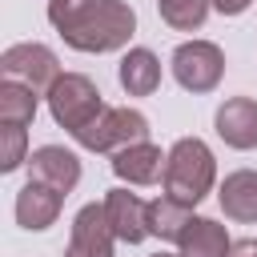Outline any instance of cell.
I'll return each mask as SVG.
<instances>
[{"label":"cell","instance_id":"ac0fdd59","mask_svg":"<svg viewBox=\"0 0 257 257\" xmlns=\"http://www.w3.org/2000/svg\"><path fill=\"white\" fill-rule=\"evenodd\" d=\"M209 0H157V12H161V20L169 24V28H177V32H193V28H201L205 24V16H209Z\"/></svg>","mask_w":257,"mask_h":257},{"label":"cell","instance_id":"7c38bea8","mask_svg":"<svg viewBox=\"0 0 257 257\" xmlns=\"http://www.w3.org/2000/svg\"><path fill=\"white\" fill-rule=\"evenodd\" d=\"M28 169H32L36 181L52 185L56 193H72L76 181H80V161H76V153L60 149V145H44V149H36V153L28 157Z\"/></svg>","mask_w":257,"mask_h":257},{"label":"cell","instance_id":"6da1fadb","mask_svg":"<svg viewBox=\"0 0 257 257\" xmlns=\"http://www.w3.org/2000/svg\"><path fill=\"white\" fill-rule=\"evenodd\" d=\"M133 32H137V12L124 0H92L88 12L76 24H68L60 36L76 52H116L128 44Z\"/></svg>","mask_w":257,"mask_h":257},{"label":"cell","instance_id":"9c48e42d","mask_svg":"<svg viewBox=\"0 0 257 257\" xmlns=\"http://www.w3.org/2000/svg\"><path fill=\"white\" fill-rule=\"evenodd\" d=\"M60 201H64V193H56L52 185H44V181L32 177V181L16 193V221H20V229H28V233L48 229V225L60 217Z\"/></svg>","mask_w":257,"mask_h":257},{"label":"cell","instance_id":"7a4b0ae2","mask_svg":"<svg viewBox=\"0 0 257 257\" xmlns=\"http://www.w3.org/2000/svg\"><path fill=\"white\" fill-rule=\"evenodd\" d=\"M213 177H217V161L209 153V145L201 137H181L173 149H169V161H165V193L185 201V205H197L209 189H213Z\"/></svg>","mask_w":257,"mask_h":257},{"label":"cell","instance_id":"9a60e30c","mask_svg":"<svg viewBox=\"0 0 257 257\" xmlns=\"http://www.w3.org/2000/svg\"><path fill=\"white\" fill-rule=\"evenodd\" d=\"M120 88L128 96H153L161 88V60L149 48H128L120 60Z\"/></svg>","mask_w":257,"mask_h":257},{"label":"cell","instance_id":"52a82bcc","mask_svg":"<svg viewBox=\"0 0 257 257\" xmlns=\"http://www.w3.org/2000/svg\"><path fill=\"white\" fill-rule=\"evenodd\" d=\"M112 225H108V213H104V201L96 205H84L76 217H72V237H68V249L64 257H112Z\"/></svg>","mask_w":257,"mask_h":257},{"label":"cell","instance_id":"5b68a950","mask_svg":"<svg viewBox=\"0 0 257 257\" xmlns=\"http://www.w3.org/2000/svg\"><path fill=\"white\" fill-rule=\"evenodd\" d=\"M225 72V52L213 40H185L173 52V76L189 92H213Z\"/></svg>","mask_w":257,"mask_h":257},{"label":"cell","instance_id":"8992f818","mask_svg":"<svg viewBox=\"0 0 257 257\" xmlns=\"http://www.w3.org/2000/svg\"><path fill=\"white\" fill-rule=\"evenodd\" d=\"M0 72L20 80V84H28V88H36V92H48L56 84V76H60V64H56L52 48L24 40V44H8L0 52Z\"/></svg>","mask_w":257,"mask_h":257},{"label":"cell","instance_id":"603a6c76","mask_svg":"<svg viewBox=\"0 0 257 257\" xmlns=\"http://www.w3.org/2000/svg\"><path fill=\"white\" fill-rule=\"evenodd\" d=\"M153 257H181V253H153Z\"/></svg>","mask_w":257,"mask_h":257},{"label":"cell","instance_id":"30bf717a","mask_svg":"<svg viewBox=\"0 0 257 257\" xmlns=\"http://www.w3.org/2000/svg\"><path fill=\"white\" fill-rule=\"evenodd\" d=\"M217 137L229 149H253L257 145V100L253 96H229L217 108Z\"/></svg>","mask_w":257,"mask_h":257},{"label":"cell","instance_id":"d6986e66","mask_svg":"<svg viewBox=\"0 0 257 257\" xmlns=\"http://www.w3.org/2000/svg\"><path fill=\"white\" fill-rule=\"evenodd\" d=\"M24 149H28L24 124H0V173L20 169V165L28 161V157H24Z\"/></svg>","mask_w":257,"mask_h":257},{"label":"cell","instance_id":"ba28073f","mask_svg":"<svg viewBox=\"0 0 257 257\" xmlns=\"http://www.w3.org/2000/svg\"><path fill=\"white\" fill-rule=\"evenodd\" d=\"M104 213H108V225H112L116 241L137 245V241L149 237V201H141L137 193H128V189H108V193H104Z\"/></svg>","mask_w":257,"mask_h":257},{"label":"cell","instance_id":"ffe728a7","mask_svg":"<svg viewBox=\"0 0 257 257\" xmlns=\"http://www.w3.org/2000/svg\"><path fill=\"white\" fill-rule=\"evenodd\" d=\"M88 4H92V0H48V20H52V28L64 32L68 24H76V20L88 12Z\"/></svg>","mask_w":257,"mask_h":257},{"label":"cell","instance_id":"e0dca14e","mask_svg":"<svg viewBox=\"0 0 257 257\" xmlns=\"http://www.w3.org/2000/svg\"><path fill=\"white\" fill-rule=\"evenodd\" d=\"M32 116H36V88L4 76L0 80V124H24L28 128Z\"/></svg>","mask_w":257,"mask_h":257},{"label":"cell","instance_id":"44dd1931","mask_svg":"<svg viewBox=\"0 0 257 257\" xmlns=\"http://www.w3.org/2000/svg\"><path fill=\"white\" fill-rule=\"evenodd\" d=\"M209 4H213L221 16H241V12H245L253 0H209Z\"/></svg>","mask_w":257,"mask_h":257},{"label":"cell","instance_id":"277c9868","mask_svg":"<svg viewBox=\"0 0 257 257\" xmlns=\"http://www.w3.org/2000/svg\"><path fill=\"white\" fill-rule=\"evenodd\" d=\"M137 141H149L145 112H137V108H108V104L100 108V116L92 124H84L76 133V145H84L92 153H120V149H128Z\"/></svg>","mask_w":257,"mask_h":257},{"label":"cell","instance_id":"7402d4cb","mask_svg":"<svg viewBox=\"0 0 257 257\" xmlns=\"http://www.w3.org/2000/svg\"><path fill=\"white\" fill-rule=\"evenodd\" d=\"M229 257H257V237L233 241V245H229Z\"/></svg>","mask_w":257,"mask_h":257},{"label":"cell","instance_id":"3957f363","mask_svg":"<svg viewBox=\"0 0 257 257\" xmlns=\"http://www.w3.org/2000/svg\"><path fill=\"white\" fill-rule=\"evenodd\" d=\"M44 96H48V112H52V120H56L60 128H68L72 137H76L84 124H92V120L100 116V108H104L100 88H96L88 76H80V72H64V76H56V84H52Z\"/></svg>","mask_w":257,"mask_h":257},{"label":"cell","instance_id":"8fae6325","mask_svg":"<svg viewBox=\"0 0 257 257\" xmlns=\"http://www.w3.org/2000/svg\"><path fill=\"white\" fill-rule=\"evenodd\" d=\"M165 161H169V157H165L157 145L137 141V145L112 153V173H116L120 181H128V185H153V181L165 177Z\"/></svg>","mask_w":257,"mask_h":257},{"label":"cell","instance_id":"5bb4252c","mask_svg":"<svg viewBox=\"0 0 257 257\" xmlns=\"http://www.w3.org/2000/svg\"><path fill=\"white\" fill-rule=\"evenodd\" d=\"M217 197H221V209H225L229 221H245V225L257 221V173L253 169L229 173Z\"/></svg>","mask_w":257,"mask_h":257},{"label":"cell","instance_id":"2e32d148","mask_svg":"<svg viewBox=\"0 0 257 257\" xmlns=\"http://www.w3.org/2000/svg\"><path fill=\"white\" fill-rule=\"evenodd\" d=\"M189 221H193V205H185V201H177V197H157V201H149V233L153 237H161V241H181V233L189 229Z\"/></svg>","mask_w":257,"mask_h":257},{"label":"cell","instance_id":"4fadbf2b","mask_svg":"<svg viewBox=\"0 0 257 257\" xmlns=\"http://www.w3.org/2000/svg\"><path fill=\"white\" fill-rule=\"evenodd\" d=\"M177 245H181V257H229V245H233V241H229V233H225L221 221H213V217H193Z\"/></svg>","mask_w":257,"mask_h":257}]
</instances>
